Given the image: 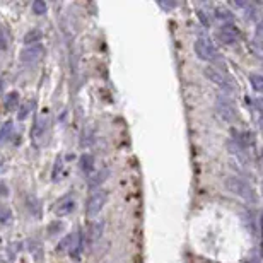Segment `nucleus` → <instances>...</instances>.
<instances>
[{
  "mask_svg": "<svg viewBox=\"0 0 263 263\" xmlns=\"http://www.w3.org/2000/svg\"><path fill=\"white\" fill-rule=\"evenodd\" d=\"M224 187H226L227 192H231L233 195L239 197V198L246 200L248 203H257L258 197L255 188L251 187L248 181H245L243 178L239 176H229L226 181H224Z\"/></svg>",
  "mask_w": 263,
  "mask_h": 263,
  "instance_id": "obj_1",
  "label": "nucleus"
},
{
  "mask_svg": "<svg viewBox=\"0 0 263 263\" xmlns=\"http://www.w3.org/2000/svg\"><path fill=\"white\" fill-rule=\"evenodd\" d=\"M203 75L207 77L208 80H212L215 86H219L220 89H224V91H227V92H234L236 91L234 80L231 79L229 73L220 70V68H215V67H212V65H207V67L203 68Z\"/></svg>",
  "mask_w": 263,
  "mask_h": 263,
  "instance_id": "obj_2",
  "label": "nucleus"
},
{
  "mask_svg": "<svg viewBox=\"0 0 263 263\" xmlns=\"http://www.w3.org/2000/svg\"><path fill=\"white\" fill-rule=\"evenodd\" d=\"M193 50H195L198 59L207 60V62H215V60H219V57H220L219 50L215 48V45L212 43L208 38H198V40H195Z\"/></svg>",
  "mask_w": 263,
  "mask_h": 263,
  "instance_id": "obj_3",
  "label": "nucleus"
},
{
  "mask_svg": "<svg viewBox=\"0 0 263 263\" xmlns=\"http://www.w3.org/2000/svg\"><path fill=\"white\" fill-rule=\"evenodd\" d=\"M106 200H108V193L104 190L94 192L91 197H89V200L86 203V214L89 215V217H94V215H98L99 212L103 210L104 205H106Z\"/></svg>",
  "mask_w": 263,
  "mask_h": 263,
  "instance_id": "obj_4",
  "label": "nucleus"
},
{
  "mask_svg": "<svg viewBox=\"0 0 263 263\" xmlns=\"http://www.w3.org/2000/svg\"><path fill=\"white\" fill-rule=\"evenodd\" d=\"M43 57H45V48H43V45H40V43L24 46V48L21 50V53H19L21 62L28 65L36 64V62H40Z\"/></svg>",
  "mask_w": 263,
  "mask_h": 263,
  "instance_id": "obj_5",
  "label": "nucleus"
},
{
  "mask_svg": "<svg viewBox=\"0 0 263 263\" xmlns=\"http://www.w3.org/2000/svg\"><path fill=\"white\" fill-rule=\"evenodd\" d=\"M215 110L220 115V118L226 120V122H234L236 117H238L233 101H229L226 96H219L217 101H215Z\"/></svg>",
  "mask_w": 263,
  "mask_h": 263,
  "instance_id": "obj_6",
  "label": "nucleus"
},
{
  "mask_svg": "<svg viewBox=\"0 0 263 263\" xmlns=\"http://www.w3.org/2000/svg\"><path fill=\"white\" fill-rule=\"evenodd\" d=\"M239 28L236 24H224L217 31V40L222 45H233L239 40Z\"/></svg>",
  "mask_w": 263,
  "mask_h": 263,
  "instance_id": "obj_7",
  "label": "nucleus"
},
{
  "mask_svg": "<svg viewBox=\"0 0 263 263\" xmlns=\"http://www.w3.org/2000/svg\"><path fill=\"white\" fill-rule=\"evenodd\" d=\"M73 210H75V200H73L70 195L60 198L59 202H57L55 208H53V212H55L57 217H65V215H70Z\"/></svg>",
  "mask_w": 263,
  "mask_h": 263,
  "instance_id": "obj_8",
  "label": "nucleus"
},
{
  "mask_svg": "<svg viewBox=\"0 0 263 263\" xmlns=\"http://www.w3.org/2000/svg\"><path fill=\"white\" fill-rule=\"evenodd\" d=\"M46 125H48V118H46V117H40L36 122H34L33 129H31V138H33L34 142L41 140V138L45 137Z\"/></svg>",
  "mask_w": 263,
  "mask_h": 263,
  "instance_id": "obj_9",
  "label": "nucleus"
},
{
  "mask_svg": "<svg viewBox=\"0 0 263 263\" xmlns=\"http://www.w3.org/2000/svg\"><path fill=\"white\" fill-rule=\"evenodd\" d=\"M110 176V168H103L99 169L96 175H92L89 178V188H98L99 185H103L106 181V178Z\"/></svg>",
  "mask_w": 263,
  "mask_h": 263,
  "instance_id": "obj_10",
  "label": "nucleus"
},
{
  "mask_svg": "<svg viewBox=\"0 0 263 263\" xmlns=\"http://www.w3.org/2000/svg\"><path fill=\"white\" fill-rule=\"evenodd\" d=\"M227 145H229V150L234 154L236 157H238L239 161H245L246 162V161L250 159V156H248V152H246V149L243 145H239L238 142L234 140V138H231L229 144H227Z\"/></svg>",
  "mask_w": 263,
  "mask_h": 263,
  "instance_id": "obj_11",
  "label": "nucleus"
},
{
  "mask_svg": "<svg viewBox=\"0 0 263 263\" xmlns=\"http://www.w3.org/2000/svg\"><path fill=\"white\" fill-rule=\"evenodd\" d=\"M79 168L82 173H91L94 169V156L92 154H82L79 159Z\"/></svg>",
  "mask_w": 263,
  "mask_h": 263,
  "instance_id": "obj_12",
  "label": "nucleus"
},
{
  "mask_svg": "<svg viewBox=\"0 0 263 263\" xmlns=\"http://www.w3.org/2000/svg\"><path fill=\"white\" fill-rule=\"evenodd\" d=\"M73 241H75V234H67L64 239H60L59 245H57V253H65V251L70 253Z\"/></svg>",
  "mask_w": 263,
  "mask_h": 263,
  "instance_id": "obj_13",
  "label": "nucleus"
},
{
  "mask_svg": "<svg viewBox=\"0 0 263 263\" xmlns=\"http://www.w3.org/2000/svg\"><path fill=\"white\" fill-rule=\"evenodd\" d=\"M43 38V33H41V29H38V28H33V29H29L28 33L24 34V43L26 46L28 45H36V43H40V40Z\"/></svg>",
  "mask_w": 263,
  "mask_h": 263,
  "instance_id": "obj_14",
  "label": "nucleus"
},
{
  "mask_svg": "<svg viewBox=\"0 0 263 263\" xmlns=\"http://www.w3.org/2000/svg\"><path fill=\"white\" fill-rule=\"evenodd\" d=\"M103 231H104V220H98V222H94L91 226V229H89V239H91L92 243H96L98 239H101Z\"/></svg>",
  "mask_w": 263,
  "mask_h": 263,
  "instance_id": "obj_15",
  "label": "nucleus"
},
{
  "mask_svg": "<svg viewBox=\"0 0 263 263\" xmlns=\"http://www.w3.org/2000/svg\"><path fill=\"white\" fill-rule=\"evenodd\" d=\"M28 246H29V253L34 257V260L36 262H41L43 260V248H41V243L36 241V239H31L28 241Z\"/></svg>",
  "mask_w": 263,
  "mask_h": 263,
  "instance_id": "obj_16",
  "label": "nucleus"
},
{
  "mask_svg": "<svg viewBox=\"0 0 263 263\" xmlns=\"http://www.w3.org/2000/svg\"><path fill=\"white\" fill-rule=\"evenodd\" d=\"M12 133H14V122H5L2 129H0V145L9 142Z\"/></svg>",
  "mask_w": 263,
  "mask_h": 263,
  "instance_id": "obj_17",
  "label": "nucleus"
},
{
  "mask_svg": "<svg viewBox=\"0 0 263 263\" xmlns=\"http://www.w3.org/2000/svg\"><path fill=\"white\" fill-rule=\"evenodd\" d=\"M17 103H19V92L17 91L9 92V94L5 96V99H3V106H5V110H9V111L17 110Z\"/></svg>",
  "mask_w": 263,
  "mask_h": 263,
  "instance_id": "obj_18",
  "label": "nucleus"
},
{
  "mask_svg": "<svg viewBox=\"0 0 263 263\" xmlns=\"http://www.w3.org/2000/svg\"><path fill=\"white\" fill-rule=\"evenodd\" d=\"M10 46V33L7 28H0V52H7Z\"/></svg>",
  "mask_w": 263,
  "mask_h": 263,
  "instance_id": "obj_19",
  "label": "nucleus"
},
{
  "mask_svg": "<svg viewBox=\"0 0 263 263\" xmlns=\"http://www.w3.org/2000/svg\"><path fill=\"white\" fill-rule=\"evenodd\" d=\"M215 17L219 19V21H226V22H229L231 19L234 17L233 12H231L227 7H215Z\"/></svg>",
  "mask_w": 263,
  "mask_h": 263,
  "instance_id": "obj_20",
  "label": "nucleus"
},
{
  "mask_svg": "<svg viewBox=\"0 0 263 263\" xmlns=\"http://www.w3.org/2000/svg\"><path fill=\"white\" fill-rule=\"evenodd\" d=\"M33 108H34V101H28V103H24L21 108H19V113H17V120H26L31 115V111H33Z\"/></svg>",
  "mask_w": 263,
  "mask_h": 263,
  "instance_id": "obj_21",
  "label": "nucleus"
},
{
  "mask_svg": "<svg viewBox=\"0 0 263 263\" xmlns=\"http://www.w3.org/2000/svg\"><path fill=\"white\" fill-rule=\"evenodd\" d=\"M12 220V212L9 207H0V226H7Z\"/></svg>",
  "mask_w": 263,
  "mask_h": 263,
  "instance_id": "obj_22",
  "label": "nucleus"
},
{
  "mask_svg": "<svg viewBox=\"0 0 263 263\" xmlns=\"http://www.w3.org/2000/svg\"><path fill=\"white\" fill-rule=\"evenodd\" d=\"M26 202H28V208H29L31 212H33L34 215H40V202H38L36 197H34V195H28Z\"/></svg>",
  "mask_w": 263,
  "mask_h": 263,
  "instance_id": "obj_23",
  "label": "nucleus"
},
{
  "mask_svg": "<svg viewBox=\"0 0 263 263\" xmlns=\"http://www.w3.org/2000/svg\"><path fill=\"white\" fill-rule=\"evenodd\" d=\"M250 82H251V86H253L255 91H262V87H263V77L260 75V73H250Z\"/></svg>",
  "mask_w": 263,
  "mask_h": 263,
  "instance_id": "obj_24",
  "label": "nucleus"
},
{
  "mask_svg": "<svg viewBox=\"0 0 263 263\" xmlns=\"http://www.w3.org/2000/svg\"><path fill=\"white\" fill-rule=\"evenodd\" d=\"M31 9H33V12L36 15H43L46 12V9H48V5H46V2H43V0H36V2H33Z\"/></svg>",
  "mask_w": 263,
  "mask_h": 263,
  "instance_id": "obj_25",
  "label": "nucleus"
},
{
  "mask_svg": "<svg viewBox=\"0 0 263 263\" xmlns=\"http://www.w3.org/2000/svg\"><path fill=\"white\" fill-rule=\"evenodd\" d=\"M64 222H62V220H55V222H52L48 226V234L50 236H55V234H59L60 231H64Z\"/></svg>",
  "mask_w": 263,
  "mask_h": 263,
  "instance_id": "obj_26",
  "label": "nucleus"
},
{
  "mask_svg": "<svg viewBox=\"0 0 263 263\" xmlns=\"http://www.w3.org/2000/svg\"><path fill=\"white\" fill-rule=\"evenodd\" d=\"M159 5L162 7V9H166V10H171V9H175V7L178 5V3L175 2V0H159Z\"/></svg>",
  "mask_w": 263,
  "mask_h": 263,
  "instance_id": "obj_27",
  "label": "nucleus"
},
{
  "mask_svg": "<svg viewBox=\"0 0 263 263\" xmlns=\"http://www.w3.org/2000/svg\"><path fill=\"white\" fill-rule=\"evenodd\" d=\"M198 17H200V21H202L203 24L207 26V28H208V26H210V21H208V19L205 17V12H203V10H198Z\"/></svg>",
  "mask_w": 263,
  "mask_h": 263,
  "instance_id": "obj_28",
  "label": "nucleus"
},
{
  "mask_svg": "<svg viewBox=\"0 0 263 263\" xmlns=\"http://www.w3.org/2000/svg\"><path fill=\"white\" fill-rule=\"evenodd\" d=\"M0 195H3V197L9 195V190H7V187L3 183H0Z\"/></svg>",
  "mask_w": 263,
  "mask_h": 263,
  "instance_id": "obj_29",
  "label": "nucleus"
},
{
  "mask_svg": "<svg viewBox=\"0 0 263 263\" xmlns=\"http://www.w3.org/2000/svg\"><path fill=\"white\" fill-rule=\"evenodd\" d=\"M55 166H59V171H60V168H62V161L60 159H57V164ZM53 181H57V168H55V173H53Z\"/></svg>",
  "mask_w": 263,
  "mask_h": 263,
  "instance_id": "obj_30",
  "label": "nucleus"
},
{
  "mask_svg": "<svg viewBox=\"0 0 263 263\" xmlns=\"http://www.w3.org/2000/svg\"><path fill=\"white\" fill-rule=\"evenodd\" d=\"M250 263H260V257H258V253H255V257L251 258Z\"/></svg>",
  "mask_w": 263,
  "mask_h": 263,
  "instance_id": "obj_31",
  "label": "nucleus"
}]
</instances>
